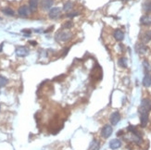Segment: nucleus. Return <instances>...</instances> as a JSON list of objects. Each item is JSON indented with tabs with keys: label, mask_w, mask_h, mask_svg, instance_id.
I'll return each mask as SVG.
<instances>
[{
	"label": "nucleus",
	"mask_w": 151,
	"mask_h": 150,
	"mask_svg": "<svg viewBox=\"0 0 151 150\" xmlns=\"http://www.w3.org/2000/svg\"><path fill=\"white\" fill-rule=\"evenodd\" d=\"M8 79H7L6 77L2 76V75H0V88L1 87H4L5 85H7V83H8Z\"/></svg>",
	"instance_id": "obj_22"
},
{
	"label": "nucleus",
	"mask_w": 151,
	"mask_h": 150,
	"mask_svg": "<svg viewBox=\"0 0 151 150\" xmlns=\"http://www.w3.org/2000/svg\"><path fill=\"white\" fill-rule=\"evenodd\" d=\"M0 20H1V18H0Z\"/></svg>",
	"instance_id": "obj_31"
},
{
	"label": "nucleus",
	"mask_w": 151,
	"mask_h": 150,
	"mask_svg": "<svg viewBox=\"0 0 151 150\" xmlns=\"http://www.w3.org/2000/svg\"><path fill=\"white\" fill-rule=\"evenodd\" d=\"M38 3H39V0H29V9L32 12L36 10Z\"/></svg>",
	"instance_id": "obj_14"
},
{
	"label": "nucleus",
	"mask_w": 151,
	"mask_h": 150,
	"mask_svg": "<svg viewBox=\"0 0 151 150\" xmlns=\"http://www.w3.org/2000/svg\"><path fill=\"white\" fill-rule=\"evenodd\" d=\"M60 13H61V9L59 8H57V7L52 8L48 12V17L52 20H54V19H57V18L59 17Z\"/></svg>",
	"instance_id": "obj_6"
},
{
	"label": "nucleus",
	"mask_w": 151,
	"mask_h": 150,
	"mask_svg": "<svg viewBox=\"0 0 151 150\" xmlns=\"http://www.w3.org/2000/svg\"><path fill=\"white\" fill-rule=\"evenodd\" d=\"M71 26H72V22H71V21H67V22H65L63 24V28L69 29V28H71Z\"/></svg>",
	"instance_id": "obj_24"
},
{
	"label": "nucleus",
	"mask_w": 151,
	"mask_h": 150,
	"mask_svg": "<svg viewBox=\"0 0 151 150\" xmlns=\"http://www.w3.org/2000/svg\"><path fill=\"white\" fill-rule=\"evenodd\" d=\"M143 9L146 13H151V0H146L143 4Z\"/></svg>",
	"instance_id": "obj_17"
},
{
	"label": "nucleus",
	"mask_w": 151,
	"mask_h": 150,
	"mask_svg": "<svg viewBox=\"0 0 151 150\" xmlns=\"http://www.w3.org/2000/svg\"><path fill=\"white\" fill-rule=\"evenodd\" d=\"M29 8L27 6H25V5H23V6H21L19 9V10H18V13H19V15H20V17H27L29 14Z\"/></svg>",
	"instance_id": "obj_11"
},
{
	"label": "nucleus",
	"mask_w": 151,
	"mask_h": 150,
	"mask_svg": "<svg viewBox=\"0 0 151 150\" xmlns=\"http://www.w3.org/2000/svg\"><path fill=\"white\" fill-rule=\"evenodd\" d=\"M148 112L149 111L144 110L139 108V113H140V123L143 128H145L147 125L148 122Z\"/></svg>",
	"instance_id": "obj_2"
},
{
	"label": "nucleus",
	"mask_w": 151,
	"mask_h": 150,
	"mask_svg": "<svg viewBox=\"0 0 151 150\" xmlns=\"http://www.w3.org/2000/svg\"><path fill=\"white\" fill-rule=\"evenodd\" d=\"M112 132H113V129H112V127H111L110 125L106 124L102 128V130H101V136H102L103 138L107 139L112 134Z\"/></svg>",
	"instance_id": "obj_3"
},
{
	"label": "nucleus",
	"mask_w": 151,
	"mask_h": 150,
	"mask_svg": "<svg viewBox=\"0 0 151 150\" xmlns=\"http://www.w3.org/2000/svg\"><path fill=\"white\" fill-rule=\"evenodd\" d=\"M100 143L97 141V139H94L90 144V150H99Z\"/></svg>",
	"instance_id": "obj_16"
},
{
	"label": "nucleus",
	"mask_w": 151,
	"mask_h": 150,
	"mask_svg": "<svg viewBox=\"0 0 151 150\" xmlns=\"http://www.w3.org/2000/svg\"><path fill=\"white\" fill-rule=\"evenodd\" d=\"M2 48H3V44H1V45H0V52L2 51Z\"/></svg>",
	"instance_id": "obj_28"
},
{
	"label": "nucleus",
	"mask_w": 151,
	"mask_h": 150,
	"mask_svg": "<svg viewBox=\"0 0 151 150\" xmlns=\"http://www.w3.org/2000/svg\"><path fill=\"white\" fill-rule=\"evenodd\" d=\"M118 64L122 68H126L127 67V58L126 57H120L119 61H118Z\"/></svg>",
	"instance_id": "obj_21"
},
{
	"label": "nucleus",
	"mask_w": 151,
	"mask_h": 150,
	"mask_svg": "<svg viewBox=\"0 0 151 150\" xmlns=\"http://www.w3.org/2000/svg\"><path fill=\"white\" fill-rule=\"evenodd\" d=\"M141 109H144V110L146 111H150L151 110V100L148 98H144L141 102V106L140 108Z\"/></svg>",
	"instance_id": "obj_8"
},
{
	"label": "nucleus",
	"mask_w": 151,
	"mask_h": 150,
	"mask_svg": "<svg viewBox=\"0 0 151 150\" xmlns=\"http://www.w3.org/2000/svg\"><path fill=\"white\" fill-rule=\"evenodd\" d=\"M29 49L26 46H18L16 48V55H17L18 57H26V56H28L29 55Z\"/></svg>",
	"instance_id": "obj_4"
},
{
	"label": "nucleus",
	"mask_w": 151,
	"mask_h": 150,
	"mask_svg": "<svg viewBox=\"0 0 151 150\" xmlns=\"http://www.w3.org/2000/svg\"><path fill=\"white\" fill-rule=\"evenodd\" d=\"M113 36H114L115 40H117V41H123L124 39V33L120 29H117L114 31Z\"/></svg>",
	"instance_id": "obj_10"
},
{
	"label": "nucleus",
	"mask_w": 151,
	"mask_h": 150,
	"mask_svg": "<svg viewBox=\"0 0 151 150\" xmlns=\"http://www.w3.org/2000/svg\"><path fill=\"white\" fill-rule=\"evenodd\" d=\"M143 85L145 87H149L151 86V74L148 72V73H145L144 79H143Z\"/></svg>",
	"instance_id": "obj_13"
},
{
	"label": "nucleus",
	"mask_w": 151,
	"mask_h": 150,
	"mask_svg": "<svg viewBox=\"0 0 151 150\" xmlns=\"http://www.w3.org/2000/svg\"><path fill=\"white\" fill-rule=\"evenodd\" d=\"M140 22H141V24L145 26L151 25V16L150 15H144V16H142L141 19H140Z\"/></svg>",
	"instance_id": "obj_12"
},
{
	"label": "nucleus",
	"mask_w": 151,
	"mask_h": 150,
	"mask_svg": "<svg viewBox=\"0 0 151 150\" xmlns=\"http://www.w3.org/2000/svg\"><path fill=\"white\" fill-rule=\"evenodd\" d=\"M29 44H31V45H36L37 43L35 41H29Z\"/></svg>",
	"instance_id": "obj_26"
},
{
	"label": "nucleus",
	"mask_w": 151,
	"mask_h": 150,
	"mask_svg": "<svg viewBox=\"0 0 151 150\" xmlns=\"http://www.w3.org/2000/svg\"><path fill=\"white\" fill-rule=\"evenodd\" d=\"M120 121V115L118 111H115L111 114L109 117V122L112 125H116L119 123V122Z\"/></svg>",
	"instance_id": "obj_7"
},
{
	"label": "nucleus",
	"mask_w": 151,
	"mask_h": 150,
	"mask_svg": "<svg viewBox=\"0 0 151 150\" xmlns=\"http://www.w3.org/2000/svg\"><path fill=\"white\" fill-rule=\"evenodd\" d=\"M22 33H27V34H30L31 32L29 31V30H22Z\"/></svg>",
	"instance_id": "obj_27"
},
{
	"label": "nucleus",
	"mask_w": 151,
	"mask_h": 150,
	"mask_svg": "<svg viewBox=\"0 0 151 150\" xmlns=\"http://www.w3.org/2000/svg\"><path fill=\"white\" fill-rule=\"evenodd\" d=\"M72 7H73L72 2H71V1H67V2L64 3V5H63V10L66 12H68V11H70V10H71Z\"/></svg>",
	"instance_id": "obj_19"
},
{
	"label": "nucleus",
	"mask_w": 151,
	"mask_h": 150,
	"mask_svg": "<svg viewBox=\"0 0 151 150\" xmlns=\"http://www.w3.org/2000/svg\"><path fill=\"white\" fill-rule=\"evenodd\" d=\"M120 146H122V142H120L119 139H112V140L109 142V147H110L111 149L116 150Z\"/></svg>",
	"instance_id": "obj_9"
},
{
	"label": "nucleus",
	"mask_w": 151,
	"mask_h": 150,
	"mask_svg": "<svg viewBox=\"0 0 151 150\" xmlns=\"http://www.w3.org/2000/svg\"><path fill=\"white\" fill-rule=\"evenodd\" d=\"M136 51L139 54H145L147 51V47L145 45V44H137L136 45Z\"/></svg>",
	"instance_id": "obj_15"
},
{
	"label": "nucleus",
	"mask_w": 151,
	"mask_h": 150,
	"mask_svg": "<svg viewBox=\"0 0 151 150\" xmlns=\"http://www.w3.org/2000/svg\"><path fill=\"white\" fill-rule=\"evenodd\" d=\"M0 109H1V106H0Z\"/></svg>",
	"instance_id": "obj_30"
},
{
	"label": "nucleus",
	"mask_w": 151,
	"mask_h": 150,
	"mask_svg": "<svg viewBox=\"0 0 151 150\" xmlns=\"http://www.w3.org/2000/svg\"><path fill=\"white\" fill-rule=\"evenodd\" d=\"M54 4V0H42L40 3L41 9L46 11V10H50L52 9V6Z\"/></svg>",
	"instance_id": "obj_5"
},
{
	"label": "nucleus",
	"mask_w": 151,
	"mask_h": 150,
	"mask_svg": "<svg viewBox=\"0 0 151 150\" xmlns=\"http://www.w3.org/2000/svg\"><path fill=\"white\" fill-rule=\"evenodd\" d=\"M143 65H144V68H145V73H148V72L150 71V65H149L147 61H145V60L143 62Z\"/></svg>",
	"instance_id": "obj_23"
},
{
	"label": "nucleus",
	"mask_w": 151,
	"mask_h": 150,
	"mask_svg": "<svg viewBox=\"0 0 151 150\" xmlns=\"http://www.w3.org/2000/svg\"><path fill=\"white\" fill-rule=\"evenodd\" d=\"M2 12L4 14H6L7 16H13L14 15V10L10 8H5V9H2Z\"/></svg>",
	"instance_id": "obj_20"
},
{
	"label": "nucleus",
	"mask_w": 151,
	"mask_h": 150,
	"mask_svg": "<svg viewBox=\"0 0 151 150\" xmlns=\"http://www.w3.org/2000/svg\"><path fill=\"white\" fill-rule=\"evenodd\" d=\"M149 41H151V30L150 31H147L146 33H145L142 36V42L144 43V44L148 43Z\"/></svg>",
	"instance_id": "obj_18"
},
{
	"label": "nucleus",
	"mask_w": 151,
	"mask_h": 150,
	"mask_svg": "<svg viewBox=\"0 0 151 150\" xmlns=\"http://www.w3.org/2000/svg\"><path fill=\"white\" fill-rule=\"evenodd\" d=\"M71 37H72V34H71V32L60 31L56 34L55 38H56V40L58 41V42H67V41L71 39Z\"/></svg>",
	"instance_id": "obj_1"
},
{
	"label": "nucleus",
	"mask_w": 151,
	"mask_h": 150,
	"mask_svg": "<svg viewBox=\"0 0 151 150\" xmlns=\"http://www.w3.org/2000/svg\"><path fill=\"white\" fill-rule=\"evenodd\" d=\"M77 15H78V12H72V13H69V14L67 15V17L73 18V17H75V16H77Z\"/></svg>",
	"instance_id": "obj_25"
},
{
	"label": "nucleus",
	"mask_w": 151,
	"mask_h": 150,
	"mask_svg": "<svg viewBox=\"0 0 151 150\" xmlns=\"http://www.w3.org/2000/svg\"><path fill=\"white\" fill-rule=\"evenodd\" d=\"M123 1H127V0H123Z\"/></svg>",
	"instance_id": "obj_29"
}]
</instances>
